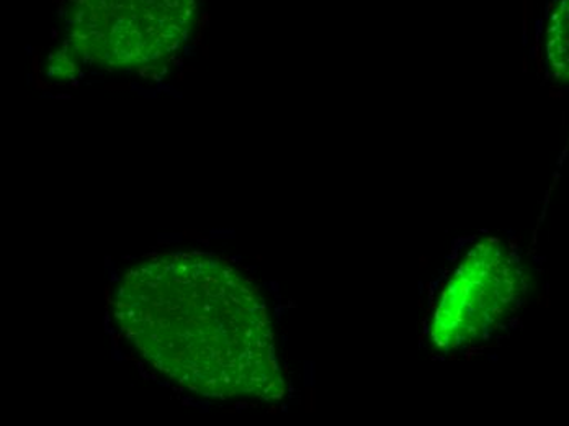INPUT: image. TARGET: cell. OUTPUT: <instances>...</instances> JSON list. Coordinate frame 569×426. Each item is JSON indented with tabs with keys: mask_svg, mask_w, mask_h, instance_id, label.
Returning a JSON list of instances; mask_svg holds the SVG:
<instances>
[{
	"mask_svg": "<svg viewBox=\"0 0 569 426\" xmlns=\"http://www.w3.org/2000/svg\"><path fill=\"white\" fill-rule=\"evenodd\" d=\"M526 290L519 258L496 238L478 241L443 284L430 317V341L439 351H458L501 327Z\"/></svg>",
	"mask_w": 569,
	"mask_h": 426,
	"instance_id": "cell-3",
	"label": "cell"
},
{
	"mask_svg": "<svg viewBox=\"0 0 569 426\" xmlns=\"http://www.w3.org/2000/svg\"><path fill=\"white\" fill-rule=\"evenodd\" d=\"M113 314L141 358L183 389L214 398L283 397L269 307L227 259L203 252L144 259L121 280Z\"/></svg>",
	"mask_w": 569,
	"mask_h": 426,
	"instance_id": "cell-1",
	"label": "cell"
},
{
	"mask_svg": "<svg viewBox=\"0 0 569 426\" xmlns=\"http://www.w3.org/2000/svg\"><path fill=\"white\" fill-rule=\"evenodd\" d=\"M199 0H69L66 50L76 62L151 75L189 43Z\"/></svg>",
	"mask_w": 569,
	"mask_h": 426,
	"instance_id": "cell-2",
	"label": "cell"
}]
</instances>
